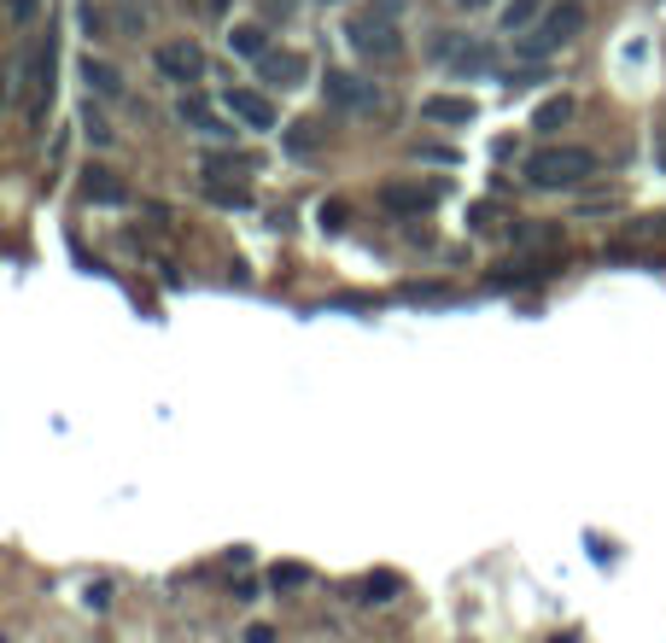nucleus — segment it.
I'll list each match as a JSON object with an SVG mask.
<instances>
[{"instance_id": "nucleus-16", "label": "nucleus", "mask_w": 666, "mask_h": 643, "mask_svg": "<svg viewBox=\"0 0 666 643\" xmlns=\"http://www.w3.org/2000/svg\"><path fill=\"white\" fill-rule=\"evenodd\" d=\"M182 124H194V129H205V135H229V129H222L211 112H205V100H194V94L182 100Z\"/></svg>"}, {"instance_id": "nucleus-6", "label": "nucleus", "mask_w": 666, "mask_h": 643, "mask_svg": "<svg viewBox=\"0 0 666 643\" xmlns=\"http://www.w3.org/2000/svg\"><path fill=\"white\" fill-rule=\"evenodd\" d=\"M159 71L170 82H199L205 77V54H199L194 42H164L159 47Z\"/></svg>"}, {"instance_id": "nucleus-5", "label": "nucleus", "mask_w": 666, "mask_h": 643, "mask_svg": "<svg viewBox=\"0 0 666 643\" xmlns=\"http://www.w3.org/2000/svg\"><path fill=\"white\" fill-rule=\"evenodd\" d=\"M439 206V188L433 182H392V188H381V211H398V217H421Z\"/></svg>"}, {"instance_id": "nucleus-21", "label": "nucleus", "mask_w": 666, "mask_h": 643, "mask_svg": "<svg viewBox=\"0 0 666 643\" xmlns=\"http://www.w3.org/2000/svg\"><path fill=\"white\" fill-rule=\"evenodd\" d=\"M205 194H211L217 206H246V188H217V182H205Z\"/></svg>"}, {"instance_id": "nucleus-3", "label": "nucleus", "mask_w": 666, "mask_h": 643, "mask_svg": "<svg viewBox=\"0 0 666 643\" xmlns=\"http://www.w3.org/2000/svg\"><path fill=\"white\" fill-rule=\"evenodd\" d=\"M346 36H351V47H357L363 59H398V54H404L398 30H392L386 19H357V24L346 30Z\"/></svg>"}, {"instance_id": "nucleus-1", "label": "nucleus", "mask_w": 666, "mask_h": 643, "mask_svg": "<svg viewBox=\"0 0 666 643\" xmlns=\"http://www.w3.org/2000/svg\"><path fill=\"white\" fill-rule=\"evenodd\" d=\"M596 176V152L585 147H538L533 159H526V182L533 188H579V182Z\"/></svg>"}, {"instance_id": "nucleus-17", "label": "nucleus", "mask_w": 666, "mask_h": 643, "mask_svg": "<svg viewBox=\"0 0 666 643\" xmlns=\"http://www.w3.org/2000/svg\"><path fill=\"white\" fill-rule=\"evenodd\" d=\"M269 585H276V591H293V585H311V568H304V562H281L276 573H269Z\"/></svg>"}, {"instance_id": "nucleus-18", "label": "nucleus", "mask_w": 666, "mask_h": 643, "mask_svg": "<svg viewBox=\"0 0 666 643\" xmlns=\"http://www.w3.org/2000/svg\"><path fill=\"white\" fill-rule=\"evenodd\" d=\"M392 591H398V580H392V573H381V580H363V585H357V603H386Z\"/></svg>"}, {"instance_id": "nucleus-15", "label": "nucleus", "mask_w": 666, "mask_h": 643, "mask_svg": "<svg viewBox=\"0 0 666 643\" xmlns=\"http://www.w3.org/2000/svg\"><path fill=\"white\" fill-rule=\"evenodd\" d=\"M538 7H544V0H509V7H503V30H509V36H521V30L538 19Z\"/></svg>"}, {"instance_id": "nucleus-22", "label": "nucleus", "mask_w": 666, "mask_h": 643, "mask_svg": "<svg viewBox=\"0 0 666 643\" xmlns=\"http://www.w3.org/2000/svg\"><path fill=\"white\" fill-rule=\"evenodd\" d=\"M36 7H42V0H12V19L30 24V19H36Z\"/></svg>"}, {"instance_id": "nucleus-19", "label": "nucleus", "mask_w": 666, "mask_h": 643, "mask_svg": "<svg viewBox=\"0 0 666 643\" xmlns=\"http://www.w3.org/2000/svg\"><path fill=\"white\" fill-rule=\"evenodd\" d=\"M491 65V47H468V54H456V71H486Z\"/></svg>"}, {"instance_id": "nucleus-13", "label": "nucleus", "mask_w": 666, "mask_h": 643, "mask_svg": "<svg viewBox=\"0 0 666 643\" xmlns=\"http://www.w3.org/2000/svg\"><path fill=\"white\" fill-rule=\"evenodd\" d=\"M229 47H234V54H241V59H264V54H269V42H264V30H258V24H241V30H229Z\"/></svg>"}, {"instance_id": "nucleus-25", "label": "nucleus", "mask_w": 666, "mask_h": 643, "mask_svg": "<svg viewBox=\"0 0 666 643\" xmlns=\"http://www.w3.org/2000/svg\"><path fill=\"white\" fill-rule=\"evenodd\" d=\"M661 171H666V147H661Z\"/></svg>"}, {"instance_id": "nucleus-12", "label": "nucleus", "mask_w": 666, "mask_h": 643, "mask_svg": "<svg viewBox=\"0 0 666 643\" xmlns=\"http://www.w3.org/2000/svg\"><path fill=\"white\" fill-rule=\"evenodd\" d=\"M573 124V100L561 94V100H544L538 106V117H533V129H544V135H556V129H568Z\"/></svg>"}, {"instance_id": "nucleus-8", "label": "nucleus", "mask_w": 666, "mask_h": 643, "mask_svg": "<svg viewBox=\"0 0 666 643\" xmlns=\"http://www.w3.org/2000/svg\"><path fill=\"white\" fill-rule=\"evenodd\" d=\"M421 117H427V124H474L480 106H474V100H456V94H427Z\"/></svg>"}, {"instance_id": "nucleus-2", "label": "nucleus", "mask_w": 666, "mask_h": 643, "mask_svg": "<svg viewBox=\"0 0 666 643\" xmlns=\"http://www.w3.org/2000/svg\"><path fill=\"white\" fill-rule=\"evenodd\" d=\"M579 30H585V12H579V7H556L550 19L533 30V36H521V54L526 59H544V54H556V47H568Z\"/></svg>"}, {"instance_id": "nucleus-14", "label": "nucleus", "mask_w": 666, "mask_h": 643, "mask_svg": "<svg viewBox=\"0 0 666 643\" xmlns=\"http://www.w3.org/2000/svg\"><path fill=\"white\" fill-rule=\"evenodd\" d=\"M82 77H89V89H100L106 100H117V94H124V77H117L112 65H100V59H89V65H82Z\"/></svg>"}, {"instance_id": "nucleus-24", "label": "nucleus", "mask_w": 666, "mask_h": 643, "mask_svg": "<svg viewBox=\"0 0 666 643\" xmlns=\"http://www.w3.org/2000/svg\"><path fill=\"white\" fill-rule=\"evenodd\" d=\"M456 7H468V12H474V7H491V0H456Z\"/></svg>"}, {"instance_id": "nucleus-10", "label": "nucleus", "mask_w": 666, "mask_h": 643, "mask_svg": "<svg viewBox=\"0 0 666 643\" xmlns=\"http://www.w3.org/2000/svg\"><path fill=\"white\" fill-rule=\"evenodd\" d=\"M82 194H89L94 206H124V199H129V188H124V182H117L112 171H89V182H82Z\"/></svg>"}, {"instance_id": "nucleus-23", "label": "nucleus", "mask_w": 666, "mask_h": 643, "mask_svg": "<svg viewBox=\"0 0 666 643\" xmlns=\"http://www.w3.org/2000/svg\"><path fill=\"white\" fill-rule=\"evenodd\" d=\"M112 603V585H89V608H106Z\"/></svg>"}, {"instance_id": "nucleus-11", "label": "nucleus", "mask_w": 666, "mask_h": 643, "mask_svg": "<svg viewBox=\"0 0 666 643\" xmlns=\"http://www.w3.org/2000/svg\"><path fill=\"white\" fill-rule=\"evenodd\" d=\"M328 100H339V106H374V89H357V77H346V71H328Z\"/></svg>"}, {"instance_id": "nucleus-4", "label": "nucleus", "mask_w": 666, "mask_h": 643, "mask_svg": "<svg viewBox=\"0 0 666 643\" xmlns=\"http://www.w3.org/2000/svg\"><path fill=\"white\" fill-rule=\"evenodd\" d=\"M222 112L246 129H276V106H269L258 89H222Z\"/></svg>"}, {"instance_id": "nucleus-7", "label": "nucleus", "mask_w": 666, "mask_h": 643, "mask_svg": "<svg viewBox=\"0 0 666 643\" xmlns=\"http://www.w3.org/2000/svg\"><path fill=\"white\" fill-rule=\"evenodd\" d=\"M24 82H30V94H36V112H42L47 100H54V42H36V47H30Z\"/></svg>"}, {"instance_id": "nucleus-20", "label": "nucleus", "mask_w": 666, "mask_h": 643, "mask_svg": "<svg viewBox=\"0 0 666 643\" xmlns=\"http://www.w3.org/2000/svg\"><path fill=\"white\" fill-rule=\"evenodd\" d=\"M287 147H293V152H311V147H316V124H293V135H287Z\"/></svg>"}, {"instance_id": "nucleus-9", "label": "nucleus", "mask_w": 666, "mask_h": 643, "mask_svg": "<svg viewBox=\"0 0 666 643\" xmlns=\"http://www.w3.org/2000/svg\"><path fill=\"white\" fill-rule=\"evenodd\" d=\"M258 65H264V77L276 82V89H299L304 82V59L299 54H264Z\"/></svg>"}]
</instances>
